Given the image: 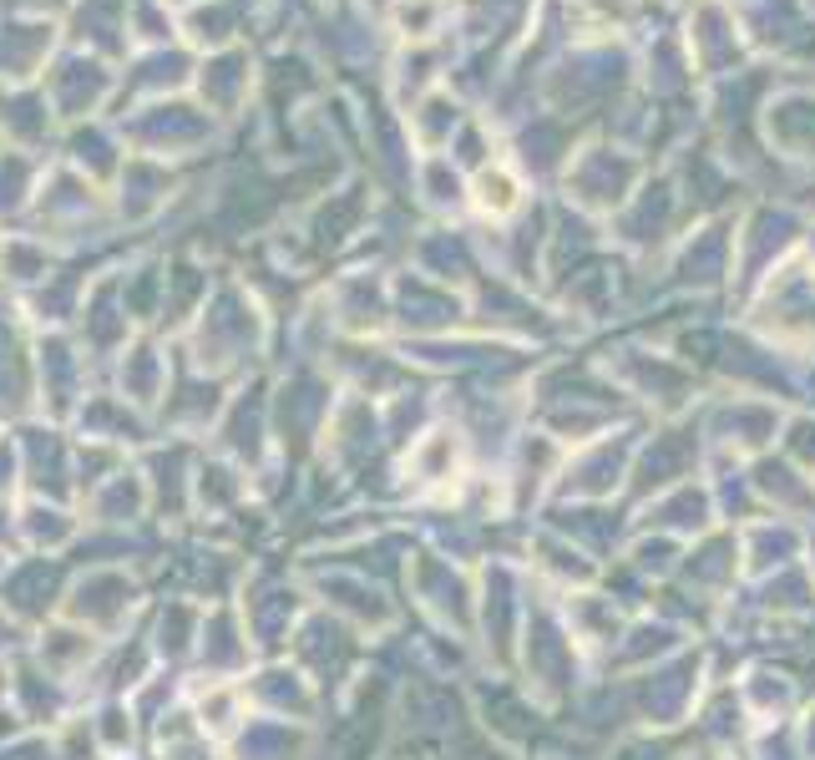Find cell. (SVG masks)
<instances>
[{"instance_id":"obj_1","label":"cell","mask_w":815,"mask_h":760,"mask_svg":"<svg viewBox=\"0 0 815 760\" xmlns=\"http://www.w3.org/2000/svg\"><path fill=\"white\" fill-rule=\"evenodd\" d=\"M517 203V188L512 178H481V208H492V213H507Z\"/></svg>"}]
</instances>
